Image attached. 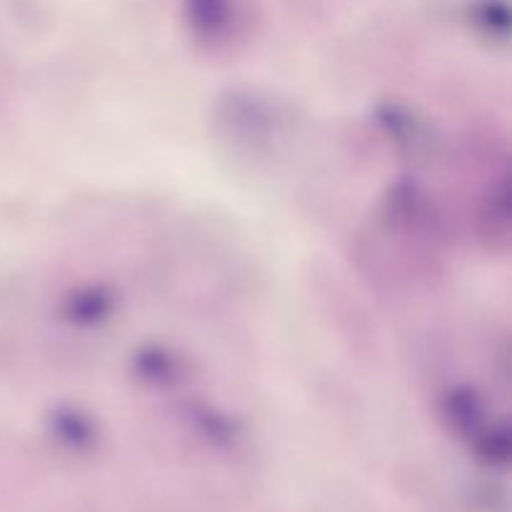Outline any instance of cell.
<instances>
[{
  "instance_id": "1",
  "label": "cell",
  "mask_w": 512,
  "mask_h": 512,
  "mask_svg": "<svg viewBox=\"0 0 512 512\" xmlns=\"http://www.w3.org/2000/svg\"><path fill=\"white\" fill-rule=\"evenodd\" d=\"M445 420L458 438L468 443L475 458L485 465L505 468L510 460V435L505 428L490 425L483 405L473 398L470 390H455L445 403Z\"/></svg>"
},
{
  "instance_id": "3",
  "label": "cell",
  "mask_w": 512,
  "mask_h": 512,
  "mask_svg": "<svg viewBox=\"0 0 512 512\" xmlns=\"http://www.w3.org/2000/svg\"><path fill=\"white\" fill-rule=\"evenodd\" d=\"M190 18H193V25L205 38H213V33H218L225 23L223 0H195V8Z\"/></svg>"
},
{
  "instance_id": "2",
  "label": "cell",
  "mask_w": 512,
  "mask_h": 512,
  "mask_svg": "<svg viewBox=\"0 0 512 512\" xmlns=\"http://www.w3.org/2000/svg\"><path fill=\"white\" fill-rule=\"evenodd\" d=\"M55 435H58V440L65 445V448L75 450V453L88 450L95 440L90 420L78 413L58 415V418H55Z\"/></svg>"
}]
</instances>
